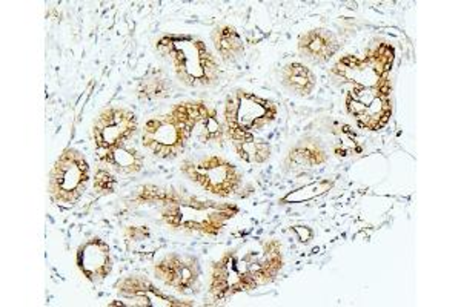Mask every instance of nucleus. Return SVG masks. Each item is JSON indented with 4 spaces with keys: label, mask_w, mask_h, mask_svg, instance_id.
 <instances>
[{
    "label": "nucleus",
    "mask_w": 461,
    "mask_h": 307,
    "mask_svg": "<svg viewBox=\"0 0 461 307\" xmlns=\"http://www.w3.org/2000/svg\"><path fill=\"white\" fill-rule=\"evenodd\" d=\"M291 230H293L302 245H308V243H311V239H314V230L310 226L295 224V226H291Z\"/></svg>",
    "instance_id": "27"
},
{
    "label": "nucleus",
    "mask_w": 461,
    "mask_h": 307,
    "mask_svg": "<svg viewBox=\"0 0 461 307\" xmlns=\"http://www.w3.org/2000/svg\"><path fill=\"white\" fill-rule=\"evenodd\" d=\"M171 89L168 78L165 77L160 71H149L145 77L140 80L137 86V97L140 100L163 99L168 95Z\"/></svg>",
    "instance_id": "24"
},
{
    "label": "nucleus",
    "mask_w": 461,
    "mask_h": 307,
    "mask_svg": "<svg viewBox=\"0 0 461 307\" xmlns=\"http://www.w3.org/2000/svg\"><path fill=\"white\" fill-rule=\"evenodd\" d=\"M336 182L332 178H320L317 182L308 183L304 186L294 189L291 193L286 194L284 198L278 200V203L282 206L286 204H303L314 202L317 198L323 197L334 188Z\"/></svg>",
    "instance_id": "23"
},
{
    "label": "nucleus",
    "mask_w": 461,
    "mask_h": 307,
    "mask_svg": "<svg viewBox=\"0 0 461 307\" xmlns=\"http://www.w3.org/2000/svg\"><path fill=\"white\" fill-rule=\"evenodd\" d=\"M100 167H105L119 176H137L145 167V156L130 145L115 146L95 151Z\"/></svg>",
    "instance_id": "18"
},
{
    "label": "nucleus",
    "mask_w": 461,
    "mask_h": 307,
    "mask_svg": "<svg viewBox=\"0 0 461 307\" xmlns=\"http://www.w3.org/2000/svg\"><path fill=\"white\" fill-rule=\"evenodd\" d=\"M119 300L111 306L136 307H191L194 302H185L156 286L147 276L126 275L114 284Z\"/></svg>",
    "instance_id": "12"
},
{
    "label": "nucleus",
    "mask_w": 461,
    "mask_h": 307,
    "mask_svg": "<svg viewBox=\"0 0 461 307\" xmlns=\"http://www.w3.org/2000/svg\"><path fill=\"white\" fill-rule=\"evenodd\" d=\"M76 266L80 275L91 284H99L111 275L114 267L113 252L105 239L93 235L80 243L76 252Z\"/></svg>",
    "instance_id": "15"
},
{
    "label": "nucleus",
    "mask_w": 461,
    "mask_h": 307,
    "mask_svg": "<svg viewBox=\"0 0 461 307\" xmlns=\"http://www.w3.org/2000/svg\"><path fill=\"white\" fill-rule=\"evenodd\" d=\"M330 156L319 140L306 137L289 148L284 160V169L294 176H302L323 167Z\"/></svg>",
    "instance_id": "16"
},
{
    "label": "nucleus",
    "mask_w": 461,
    "mask_h": 307,
    "mask_svg": "<svg viewBox=\"0 0 461 307\" xmlns=\"http://www.w3.org/2000/svg\"><path fill=\"white\" fill-rule=\"evenodd\" d=\"M152 274L169 289L189 295L199 289L202 267L195 257L169 252L152 266Z\"/></svg>",
    "instance_id": "14"
},
{
    "label": "nucleus",
    "mask_w": 461,
    "mask_h": 307,
    "mask_svg": "<svg viewBox=\"0 0 461 307\" xmlns=\"http://www.w3.org/2000/svg\"><path fill=\"white\" fill-rule=\"evenodd\" d=\"M130 200L134 206L158 209L160 223L168 230L206 239L219 237L230 220L240 213L239 204L202 198L177 186L152 183L139 186Z\"/></svg>",
    "instance_id": "1"
},
{
    "label": "nucleus",
    "mask_w": 461,
    "mask_h": 307,
    "mask_svg": "<svg viewBox=\"0 0 461 307\" xmlns=\"http://www.w3.org/2000/svg\"><path fill=\"white\" fill-rule=\"evenodd\" d=\"M280 78L285 88L299 97H310L317 86V76L304 63L291 62L285 65Z\"/></svg>",
    "instance_id": "20"
},
{
    "label": "nucleus",
    "mask_w": 461,
    "mask_h": 307,
    "mask_svg": "<svg viewBox=\"0 0 461 307\" xmlns=\"http://www.w3.org/2000/svg\"><path fill=\"white\" fill-rule=\"evenodd\" d=\"M278 115V106L273 100L247 91L236 89L226 95L223 106V126L228 141L240 137L258 136L273 125Z\"/></svg>",
    "instance_id": "3"
},
{
    "label": "nucleus",
    "mask_w": 461,
    "mask_h": 307,
    "mask_svg": "<svg viewBox=\"0 0 461 307\" xmlns=\"http://www.w3.org/2000/svg\"><path fill=\"white\" fill-rule=\"evenodd\" d=\"M126 250L134 256H151L158 248L152 230L148 226H126L123 230Z\"/></svg>",
    "instance_id": "22"
},
{
    "label": "nucleus",
    "mask_w": 461,
    "mask_h": 307,
    "mask_svg": "<svg viewBox=\"0 0 461 307\" xmlns=\"http://www.w3.org/2000/svg\"><path fill=\"white\" fill-rule=\"evenodd\" d=\"M230 141L237 157L248 165H263L269 162V158L273 156V146L260 137H240Z\"/></svg>",
    "instance_id": "21"
},
{
    "label": "nucleus",
    "mask_w": 461,
    "mask_h": 307,
    "mask_svg": "<svg viewBox=\"0 0 461 307\" xmlns=\"http://www.w3.org/2000/svg\"><path fill=\"white\" fill-rule=\"evenodd\" d=\"M297 50L302 58L311 62L326 63L336 58L337 52L340 51V43L325 28H312L299 37Z\"/></svg>",
    "instance_id": "17"
},
{
    "label": "nucleus",
    "mask_w": 461,
    "mask_h": 307,
    "mask_svg": "<svg viewBox=\"0 0 461 307\" xmlns=\"http://www.w3.org/2000/svg\"><path fill=\"white\" fill-rule=\"evenodd\" d=\"M180 174L212 197L236 195L243 183V174L236 163L221 154L186 158L180 165Z\"/></svg>",
    "instance_id": "5"
},
{
    "label": "nucleus",
    "mask_w": 461,
    "mask_h": 307,
    "mask_svg": "<svg viewBox=\"0 0 461 307\" xmlns=\"http://www.w3.org/2000/svg\"><path fill=\"white\" fill-rule=\"evenodd\" d=\"M169 113L182 123L189 141L200 145L225 146V126L212 104L204 100H184L173 104Z\"/></svg>",
    "instance_id": "7"
},
{
    "label": "nucleus",
    "mask_w": 461,
    "mask_h": 307,
    "mask_svg": "<svg viewBox=\"0 0 461 307\" xmlns=\"http://www.w3.org/2000/svg\"><path fill=\"white\" fill-rule=\"evenodd\" d=\"M241 263L258 286L276 282L285 267L284 245L277 239H263L240 254Z\"/></svg>",
    "instance_id": "13"
},
{
    "label": "nucleus",
    "mask_w": 461,
    "mask_h": 307,
    "mask_svg": "<svg viewBox=\"0 0 461 307\" xmlns=\"http://www.w3.org/2000/svg\"><path fill=\"white\" fill-rule=\"evenodd\" d=\"M189 137L171 113L148 120L142 130V145L151 156L174 160L186 149Z\"/></svg>",
    "instance_id": "10"
},
{
    "label": "nucleus",
    "mask_w": 461,
    "mask_h": 307,
    "mask_svg": "<svg viewBox=\"0 0 461 307\" xmlns=\"http://www.w3.org/2000/svg\"><path fill=\"white\" fill-rule=\"evenodd\" d=\"M395 62V48L377 42L367 48L362 58L346 54L330 69L332 77L340 78L354 88H375L389 84V74Z\"/></svg>",
    "instance_id": "4"
},
{
    "label": "nucleus",
    "mask_w": 461,
    "mask_h": 307,
    "mask_svg": "<svg viewBox=\"0 0 461 307\" xmlns=\"http://www.w3.org/2000/svg\"><path fill=\"white\" fill-rule=\"evenodd\" d=\"M393 85L375 88H352L346 95V111L362 130L380 131L393 115Z\"/></svg>",
    "instance_id": "8"
},
{
    "label": "nucleus",
    "mask_w": 461,
    "mask_h": 307,
    "mask_svg": "<svg viewBox=\"0 0 461 307\" xmlns=\"http://www.w3.org/2000/svg\"><path fill=\"white\" fill-rule=\"evenodd\" d=\"M154 47L185 86L210 88L221 80V62L200 37L169 32L158 37Z\"/></svg>",
    "instance_id": "2"
},
{
    "label": "nucleus",
    "mask_w": 461,
    "mask_h": 307,
    "mask_svg": "<svg viewBox=\"0 0 461 307\" xmlns=\"http://www.w3.org/2000/svg\"><path fill=\"white\" fill-rule=\"evenodd\" d=\"M211 41L221 62L234 63L245 54V43L236 26L217 25L211 32Z\"/></svg>",
    "instance_id": "19"
},
{
    "label": "nucleus",
    "mask_w": 461,
    "mask_h": 307,
    "mask_svg": "<svg viewBox=\"0 0 461 307\" xmlns=\"http://www.w3.org/2000/svg\"><path fill=\"white\" fill-rule=\"evenodd\" d=\"M332 151L337 157L357 156L362 152V145L357 139L356 132L351 130V126L341 125L334 132V143H332Z\"/></svg>",
    "instance_id": "25"
},
{
    "label": "nucleus",
    "mask_w": 461,
    "mask_h": 307,
    "mask_svg": "<svg viewBox=\"0 0 461 307\" xmlns=\"http://www.w3.org/2000/svg\"><path fill=\"white\" fill-rule=\"evenodd\" d=\"M91 180L88 158L73 146L65 148L48 176V195L53 203L73 206L84 197Z\"/></svg>",
    "instance_id": "6"
},
{
    "label": "nucleus",
    "mask_w": 461,
    "mask_h": 307,
    "mask_svg": "<svg viewBox=\"0 0 461 307\" xmlns=\"http://www.w3.org/2000/svg\"><path fill=\"white\" fill-rule=\"evenodd\" d=\"M117 186H119V178L114 172L105 167H99L95 169V178H93V188L95 193L102 197L113 195L117 191Z\"/></svg>",
    "instance_id": "26"
},
{
    "label": "nucleus",
    "mask_w": 461,
    "mask_h": 307,
    "mask_svg": "<svg viewBox=\"0 0 461 307\" xmlns=\"http://www.w3.org/2000/svg\"><path fill=\"white\" fill-rule=\"evenodd\" d=\"M139 132L137 115L123 106H110L99 113L91 126V139L95 151L128 145Z\"/></svg>",
    "instance_id": "11"
},
{
    "label": "nucleus",
    "mask_w": 461,
    "mask_h": 307,
    "mask_svg": "<svg viewBox=\"0 0 461 307\" xmlns=\"http://www.w3.org/2000/svg\"><path fill=\"white\" fill-rule=\"evenodd\" d=\"M256 289H258V283L248 274L236 249L225 250L211 263L208 293L215 304L230 302L236 295Z\"/></svg>",
    "instance_id": "9"
}]
</instances>
